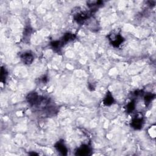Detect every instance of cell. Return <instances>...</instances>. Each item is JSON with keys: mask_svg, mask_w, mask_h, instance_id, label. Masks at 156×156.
<instances>
[{"mask_svg": "<svg viewBox=\"0 0 156 156\" xmlns=\"http://www.w3.org/2000/svg\"><path fill=\"white\" fill-rule=\"evenodd\" d=\"M145 123V119L142 113H137L132 119L131 126L134 130H140L142 129Z\"/></svg>", "mask_w": 156, "mask_h": 156, "instance_id": "cell-3", "label": "cell"}, {"mask_svg": "<svg viewBox=\"0 0 156 156\" xmlns=\"http://www.w3.org/2000/svg\"><path fill=\"white\" fill-rule=\"evenodd\" d=\"M30 155H38V154L37 153H35V152H33V153H29Z\"/></svg>", "mask_w": 156, "mask_h": 156, "instance_id": "cell-16", "label": "cell"}, {"mask_svg": "<svg viewBox=\"0 0 156 156\" xmlns=\"http://www.w3.org/2000/svg\"><path fill=\"white\" fill-rule=\"evenodd\" d=\"M21 59L26 65H30L33 64L34 60L33 54L30 51H26L20 55Z\"/></svg>", "mask_w": 156, "mask_h": 156, "instance_id": "cell-6", "label": "cell"}, {"mask_svg": "<svg viewBox=\"0 0 156 156\" xmlns=\"http://www.w3.org/2000/svg\"><path fill=\"white\" fill-rule=\"evenodd\" d=\"M39 80L41 84H46L48 82V78L46 76H43L40 78Z\"/></svg>", "mask_w": 156, "mask_h": 156, "instance_id": "cell-13", "label": "cell"}, {"mask_svg": "<svg viewBox=\"0 0 156 156\" xmlns=\"http://www.w3.org/2000/svg\"><path fill=\"white\" fill-rule=\"evenodd\" d=\"M92 152V148L90 145H83L79 147L76 151L75 155H81V156H86V155H90Z\"/></svg>", "mask_w": 156, "mask_h": 156, "instance_id": "cell-4", "label": "cell"}, {"mask_svg": "<svg viewBox=\"0 0 156 156\" xmlns=\"http://www.w3.org/2000/svg\"><path fill=\"white\" fill-rule=\"evenodd\" d=\"M150 130H151V131L152 132L151 134H150V135L151 136V137L155 138V126H151Z\"/></svg>", "mask_w": 156, "mask_h": 156, "instance_id": "cell-14", "label": "cell"}, {"mask_svg": "<svg viewBox=\"0 0 156 156\" xmlns=\"http://www.w3.org/2000/svg\"><path fill=\"white\" fill-rule=\"evenodd\" d=\"M32 31H33V29L32 27H31L30 26H26L25 28H24V33H23V36L24 37L25 39H28L31 33H32Z\"/></svg>", "mask_w": 156, "mask_h": 156, "instance_id": "cell-12", "label": "cell"}, {"mask_svg": "<svg viewBox=\"0 0 156 156\" xmlns=\"http://www.w3.org/2000/svg\"><path fill=\"white\" fill-rule=\"evenodd\" d=\"M76 39V35L72 33H65L62 37L60 39V41L61 42L62 45L64 46L68 42H71L74 41Z\"/></svg>", "mask_w": 156, "mask_h": 156, "instance_id": "cell-7", "label": "cell"}, {"mask_svg": "<svg viewBox=\"0 0 156 156\" xmlns=\"http://www.w3.org/2000/svg\"><path fill=\"white\" fill-rule=\"evenodd\" d=\"M103 102V104H104V106H110L111 105H112L114 103V102H115L114 98L110 91L107 92Z\"/></svg>", "mask_w": 156, "mask_h": 156, "instance_id": "cell-8", "label": "cell"}, {"mask_svg": "<svg viewBox=\"0 0 156 156\" xmlns=\"http://www.w3.org/2000/svg\"><path fill=\"white\" fill-rule=\"evenodd\" d=\"M54 147L59 153V154L62 155H67L68 154V148H67L63 140H60L57 142Z\"/></svg>", "mask_w": 156, "mask_h": 156, "instance_id": "cell-5", "label": "cell"}, {"mask_svg": "<svg viewBox=\"0 0 156 156\" xmlns=\"http://www.w3.org/2000/svg\"><path fill=\"white\" fill-rule=\"evenodd\" d=\"M93 14V13L90 11L87 12L85 11L79 10L73 15V19L78 24H83L92 16Z\"/></svg>", "mask_w": 156, "mask_h": 156, "instance_id": "cell-2", "label": "cell"}, {"mask_svg": "<svg viewBox=\"0 0 156 156\" xmlns=\"http://www.w3.org/2000/svg\"><path fill=\"white\" fill-rule=\"evenodd\" d=\"M135 106H136L135 100V99L132 98V100L129 103H128L126 104V106H125V109H126L127 113H131L133 112L135 109Z\"/></svg>", "mask_w": 156, "mask_h": 156, "instance_id": "cell-9", "label": "cell"}, {"mask_svg": "<svg viewBox=\"0 0 156 156\" xmlns=\"http://www.w3.org/2000/svg\"><path fill=\"white\" fill-rule=\"evenodd\" d=\"M88 88L90 90V91H93V90H95V86L93 85V84H88Z\"/></svg>", "mask_w": 156, "mask_h": 156, "instance_id": "cell-15", "label": "cell"}, {"mask_svg": "<svg viewBox=\"0 0 156 156\" xmlns=\"http://www.w3.org/2000/svg\"><path fill=\"white\" fill-rule=\"evenodd\" d=\"M155 97V94H152V93H146V94L144 96V101L146 106H149L151 103L154 100Z\"/></svg>", "mask_w": 156, "mask_h": 156, "instance_id": "cell-10", "label": "cell"}, {"mask_svg": "<svg viewBox=\"0 0 156 156\" xmlns=\"http://www.w3.org/2000/svg\"><path fill=\"white\" fill-rule=\"evenodd\" d=\"M107 37L110 45L114 48H118L124 42V39L118 30L112 31Z\"/></svg>", "mask_w": 156, "mask_h": 156, "instance_id": "cell-1", "label": "cell"}, {"mask_svg": "<svg viewBox=\"0 0 156 156\" xmlns=\"http://www.w3.org/2000/svg\"><path fill=\"white\" fill-rule=\"evenodd\" d=\"M8 76V72L5 67H2L1 69V82L3 84L6 83L7 77Z\"/></svg>", "mask_w": 156, "mask_h": 156, "instance_id": "cell-11", "label": "cell"}]
</instances>
